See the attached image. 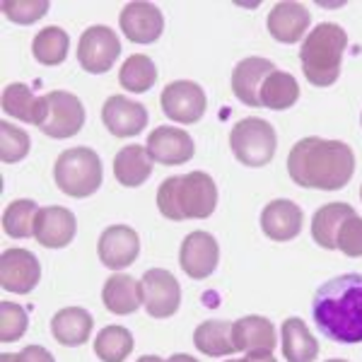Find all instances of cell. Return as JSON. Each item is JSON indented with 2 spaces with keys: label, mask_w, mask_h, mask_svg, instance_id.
Instances as JSON below:
<instances>
[{
  "label": "cell",
  "mask_w": 362,
  "mask_h": 362,
  "mask_svg": "<svg viewBox=\"0 0 362 362\" xmlns=\"http://www.w3.org/2000/svg\"><path fill=\"white\" fill-rule=\"evenodd\" d=\"M288 174L302 189L341 191L355 174V155L343 140L309 136L290 150Z\"/></svg>",
  "instance_id": "1"
},
{
  "label": "cell",
  "mask_w": 362,
  "mask_h": 362,
  "mask_svg": "<svg viewBox=\"0 0 362 362\" xmlns=\"http://www.w3.org/2000/svg\"><path fill=\"white\" fill-rule=\"evenodd\" d=\"M312 317L329 341L355 346L362 343V273H343L314 293Z\"/></svg>",
  "instance_id": "2"
},
{
  "label": "cell",
  "mask_w": 362,
  "mask_h": 362,
  "mask_svg": "<svg viewBox=\"0 0 362 362\" xmlns=\"http://www.w3.org/2000/svg\"><path fill=\"white\" fill-rule=\"evenodd\" d=\"M157 208L167 220H206L218 208V186L206 172L167 177L157 189Z\"/></svg>",
  "instance_id": "3"
},
{
  "label": "cell",
  "mask_w": 362,
  "mask_h": 362,
  "mask_svg": "<svg viewBox=\"0 0 362 362\" xmlns=\"http://www.w3.org/2000/svg\"><path fill=\"white\" fill-rule=\"evenodd\" d=\"M348 46L346 29L336 22H321L305 37L300 49V63L305 78L314 87H331L341 75L343 54Z\"/></svg>",
  "instance_id": "4"
},
{
  "label": "cell",
  "mask_w": 362,
  "mask_h": 362,
  "mask_svg": "<svg viewBox=\"0 0 362 362\" xmlns=\"http://www.w3.org/2000/svg\"><path fill=\"white\" fill-rule=\"evenodd\" d=\"M56 186L66 196L87 198L102 186L104 172L102 160L95 150L90 148H70L63 150L54 167Z\"/></svg>",
  "instance_id": "5"
},
{
  "label": "cell",
  "mask_w": 362,
  "mask_h": 362,
  "mask_svg": "<svg viewBox=\"0 0 362 362\" xmlns=\"http://www.w3.org/2000/svg\"><path fill=\"white\" fill-rule=\"evenodd\" d=\"M37 126L51 138H73L85 126V107L80 97L66 90H54L39 97Z\"/></svg>",
  "instance_id": "6"
},
{
  "label": "cell",
  "mask_w": 362,
  "mask_h": 362,
  "mask_svg": "<svg viewBox=\"0 0 362 362\" xmlns=\"http://www.w3.org/2000/svg\"><path fill=\"white\" fill-rule=\"evenodd\" d=\"M230 148L244 167H266L278 148V136L268 121L249 116L235 124L230 133Z\"/></svg>",
  "instance_id": "7"
},
{
  "label": "cell",
  "mask_w": 362,
  "mask_h": 362,
  "mask_svg": "<svg viewBox=\"0 0 362 362\" xmlns=\"http://www.w3.org/2000/svg\"><path fill=\"white\" fill-rule=\"evenodd\" d=\"M121 54V42L112 27L95 25L87 27L78 44V63L92 75L112 70Z\"/></svg>",
  "instance_id": "8"
},
{
  "label": "cell",
  "mask_w": 362,
  "mask_h": 362,
  "mask_svg": "<svg viewBox=\"0 0 362 362\" xmlns=\"http://www.w3.org/2000/svg\"><path fill=\"white\" fill-rule=\"evenodd\" d=\"M160 104L162 112L177 124H196L206 114L208 97L194 80H174L162 90Z\"/></svg>",
  "instance_id": "9"
},
{
  "label": "cell",
  "mask_w": 362,
  "mask_h": 362,
  "mask_svg": "<svg viewBox=\"0 0 362 362\" xmlns=\"http://www.w3.org/2000/svg\"><path fill=\"white\" fill-rule=\"evenodd\" d=\"M143 285V307L153 319H169L181 305L179 280L165 268H150L140 278Z\"/></svg>",
  "instance_id": "10"
},
{
  "label": "cell",
  "mask_w": 362,
  "mask_h": 362,
  "mask_svg": "<svg viewBox=\"0 0 362 362\" xmlns=\"http://www.w3.org/2000/svg\"><path fill=\"white\" fill-rule=\"evenodd\" d=\"M42 280L39 259L27 249H5L0 256V285L15 295H27Z\"/></svg>",
  "instance_id": "11"
},
{
  "label": "cell",
  "mask_w": 362,
  "mask_h": 362,
  "mask_svg": "<svg viewBox=\"0 0 362 362\" xmlns=\"http://www.w3.org/2000/svg\"><path fill=\"white\" fill-rule=\"evenodd\" d=\"M218 261H220V247H218V239L210 235V232H201V230L191 232L181 242L179 264L181 271L189 278L206 280L218 268Z\"/></svg>",
  "instance_id": "12"
},
{
  "label": "cell",
  "mask_w": 362,
  "mask_h": 362,
  "mask_svg": "<svg viewBox=\"0 0 362 362\" xmlns=\"http://www.w3.org/2000/svg\"><path fill=\"white\" fill-rule=\"evenodd\" d=\"M121 32L133 44H153L165 32V17H162L160 8L155 3H145V0H136L128 3L119 15Z\"/></svg>",
  "instance_id": "13"
},
{
  "label": "cell",
  "mask_w": 362,
  "mask_h": 362,
  "mask_svg": "<svg viewBox=\"0 0 362 362\" xmlns=\"http://www.w3.org/2000/svg\"><path fill=\"white\" fill-rule=\"evenodd\" d=\"M145 150L153 157V162H160V165H167V167H179V165H186V162L194 157L196 145H194V138L186 131H181V128L157 126L148 136Z\"/></svg>",
  "instance_id": "14"
},
{
  "label": "cell",
  "mask_w": 362,
  "mask_h": 362,
  "mask_svg": "<svg viewBox=\"0 0 362 362\" xmlns=\"http://www.w3.org/2000/svg\"><path fill=\"white\" fill-rule=\"evenodd\" d=\"M97 254H99V261H102L109 271H121V268L131 266L140 254L138 232L128 225L107 227L97 242Z\"/></svg>",
  "instance_id": "15"
},
{
  "label": "cell",
  "mask_w": 362,
  "mask_h": 362,
  "mask_svg": "<svg viewBox=\"0 0 362 362\" xmlns=\"http://www.w3.org/2000/svg\"><path fill=\"white\" fill-rule=\"evenodd\" d=\"M102 121L112 136L131 138L145 131V126H148V109L140 102H133V99L124 95H114L104 102Z\"/></svg>",
  "instance_id": "16"
},
{
  "label": "cell",
  "mask_w": 362,
  "mask_h": 362,
  "mask_svg": "<svg viewBox=\"0 0 362 362\" xmlns=\"http://www.w3.org/2000/svg\"><path fill=\"white\" fill-rule=\"evenodd\" d=\"M78 220L73 210L63 206H46L39 208L37 223H34V237L46 249H63L75 239Z\"/></svg>",
  "instance_id": "17"
},
{
  "label": "cell",
  "mask_w": 362,
  "mask_h": 362,
  "mask_svg": "<svg viewBox=\"0 0 362 362\" xmlns=\"http://www.w3.org/2000/svg\"><path fill=\"white\" fill-rule=\"evenodd\" d=\"M305 213L295 201L276 198L261 210V230L273 242H290L302 232Z\"/></svg>",
  "instance_id": "18"
},
{
  "label": "cell",
  "mask_w": 362,
  "mask_h": 362,
  "mask_svg": "<svg viewBox=\"0 0 362 362\" xmlns=\"http://www.w3.org/2000/svg\"><path fill=\"white\" fill-rule=\"evenodd\" d=\"M309 22H312V15L305 5L295 0H283L273 5V10L268 13V32L280 44H297L305 37Z\"/></svg>",
  "instance_id": "19"
},
{
  "label": "cell",
  "mask_w": 362,
  "mask_h": 362,
  "mask_svg": "<svg viewBox=\"0 0 362 362\" xmlns=\"http://www.w3.org/2000/svg\"><path fill=\"white\" fill-rule=\"evenodd\" d=\"M273 70H276V66L268 58L249 56L244 61H239L235 70H232V92H235V97L247 107H261V85Z\"/></svg>",
  "instance_id": "20"
},
{
  "label": "cell",
  "mask_w": 362,
  "mask_h": 362,
  "mask_svg": "<svg viewBox=\"0 0 362 362\" xmlns=\"http://www.w3.org/2000/svg\"><path fill=\"white\" fill-rule=\"evenodd\" d=\"M232 341L239 353H259V350L276 348V326L266 317L249 314L232 324Z\"/></svg>",
  "instance_id": "21"
},
{
  "label": "cell",
  "mask_w": 362,
  "mask_h": 362,
  "mask_svg": "<svg viewBox=\"0 0 362 362\" xmlns=\"http://www.w3.org/2000/svg\"><path fill=\"white\" fill-rule=\"evenodd\" d=\"M92 326H95V319H92V314L87 312V309L66 307V309H61V312H56L54 319H51V336H54L61 346L75 348L90 341Z\"/></svg>",
  "instance_id": "22"
},
{
  "label": "cell",
  "mask_w": 362,
  "mask_h": 362,
  "mask_svg": "<svg viewBox=\"0 0 362 362\" xmlns=\"http://www.w3.org/2000/svg\"><path fill=\"white\" fill-rule=\"evenodd\" d=\"M114 177L121 186L138 189L153 177V157L143 145H128L121 148L114 157Z\"/></svg>",
  "instance_id": "23"
},
{
  "label": "cell",
  "mask_w": 362,
  "mask_h": 362,
  "mask_svg": "<svg viewBox=\"0 0 362 362\" xmlns=\"http://www.w3.org/2000/svg\"><path fill=\"white\" fill-rule=\"evenodd\" d=\"M102 302L109 312L119 314V317L133 314L143 305V285L136 278L126 276V273H116V276H112L104 283Z\"/></svg>",
  "instance_id": "24"
},
{
  "label": "cell",
  "mask_w": 362,
  "mask_h": 362,
  "mask_svg": "<svg viewBox=\"0 0 362 362\" xmlns=\"http://www.w3.org/2000/svg\"><path fill=\"white\" fill-rule=\"evenodd\" d=\"M283 355L285 362H314L319 358V343L312 336L309 326L300 317H290L283 321Z\"/></svg>",
  "instance_id": "25"
},
{
  "label": "cell",
  "mask_w": 362,
  "mask_h": 362,
  "mask_svg": "<svg viewBox=\"0 0 362 362\" xmlns=\"http://www.w3.org/2000/svg\"><path fill=\"white\" fill-rule=\"evenodd\" d=\"M355 215V208L348 203H329V206H321L312 218V237L319 247L324 249H336L338 232H341L343 223Z\"/></svg>",
  "instance_id": "26"
},
{
  "label": "cell",
  "mask_w": 362,
  "mask_h": 362,
  "mask_svg": "<svg viewBox=\"0 0 362 362\" xmlns=\"http://www.w3.org/2000/svg\"><path fill=\"white\" fill-rule=\"evenodd\" d=\"M259 99L261 107L271 109V112H285V109L295 107L300 99V83L285 70H273L261 85Z\"/></svg>",
  "instance_id": "27"
},
{
  "label": "cell",
  "mask_w": 362,
  "mask_h": 362,
  "mask_svg": "<svg viewBox=\"0 0 362 362\" xmlns=\"http://www.w3.org/2000/svg\"><path fill=\"white\" fill-rule=\"evenodd\" d=\"M194 346L208 358H225V355L237 353L235 341H232V324L220 319L203 321L194 331Z\"/></svg>",
  "instance_id": "28"
},
{
  "label": "cell",
  "mask_w": 362,
  "mask_h": 362,
  "mask_svg": "<svg viewBox=\"0 0 362 362\" xmlns=\"http://www.w3.org/2000/svg\"><path fill=\"white\" fill-rule=\"evenodd\" d=\"M70 49V37L66 29L61 27H46L34 37L32 42V54L42 66H61L68 58Z\"/></svg>",
  "instance_id": "29"
},
{
  "label": "cell",
  "mask_w": 362,
  "mask_h": 362,
  "mask_svg": "<svg viewBox=\"0 0 362 362\" xmlns=\"http://www.w3.org/2000/svg\"><path fill=\"white\" fill-rule=\"evenodd\" d=\"M119 83L128 92H148L150 87L157 83V68L153 58L145 54H133L128 56L121 66Z\"/></svg>",
  "instance_id": "30"
},
{
  "label": "cell",
  "mask_w": 362,
  "mask_h": 362,
  "mask_svg": "<svg viewBox=\"0 0 362 362\" xmlns=\"http://www.w3.org/2000/svg\"><path fill=\"white\" fill-rule=\"evenodd\" d=\"M133 346L136 343L126 326H107L95 338V353L102 362H124Z\"/></svg>",
  "instance_id": "31"
},
{
  "label": "cell",
  "mask_w": 362,
  "mask_h": 362,
  "mask_svg": "<svg viewBox=\"0 0 362 362\" xmlns=\"http://www.w3.org/2000/svg\"><path fill=\"white\" fill-rule=\"evenodd\" d=\"M39 206L29 198L13 201L3 213V230L13 239H27L34 235V223H37Z\"/></svg>",
  "instance_id": "32"
},
{
  "label": "cell",
  "mask_w": 362,
  "mask_h": 362,
  "mask_svg": "<svg viewBox=\"0 0 362 362\" xmlns=\"http://www.w3.org/2000/svg\"><path fill=\"white\" fill-rule=\"evenodd\" d=\"M3 112L8 116L25 121V124L37 126V112H39V97L32 95V90L25 83H13L3 90Z\"/></svg>",
  "instance_id": "33"
},
{
  "label": "cell",
  "mask_w": 362,
  "mask_h": 362,
  "mask_svg": "<svg viewBox=\"0 0 362 362\" xmlns=\"http://www.w3.org/2000/svg\"><path fill=\"white\" fill-rule=\"evenodd\" d=\"M32 148V140L22 128L13 126L10 121L0 124V160L5 165H15V162L25 160Z\"/></svg>",
  "instance_id": "34"
},
{
  "label": "cell",
  "mask_w": 362,
  "mask_h": 362,
  "mask_svg": "<svg viewBox=\"0 0 362 362\" xmlns=\"http://www.w3.org/2000/svg\"><path fill=\"white\" fill-rule=\"evenodd\" d=\"M29 317L27 309L13 302H0V341L13 343L27 334Z\"/></svg>",
  "instance_id": "35"
},
{
  "label": "cell",
  "mask_w": 362,
  "mask_h": 362,
  "mask_svg": "<svg viewBox=\"0 0 362 362\" xmlns=\"http://www.w3.org/2000/svg\"><path fill=\"white\" fill-rule=\"evenodd\" d=\"M3 13L15 25H34L49 13V3L46 0H5Z\"/></svg>",
  "instance_id": "36"
},
{
  "label": "cell",
  "mask_w": 362,
  "mask_h": 362,
  "mask_svg": "<svg viewBox=\"0 0 362 362\" xmlns=\"http://www.w3.org/2000/svg\"><path fill=\"white\" fill-rule=\"evenodd\" d=\"M336 249H341L350 259H360L362 256V218L358 213L350 215L343 223L341 232H338Z\"/></svg>",
  "instance_id": "37"
},
{
  "label": "cell",
  "mask_w": 362,
  "mask_h": 362,
  "mask_svg": "<svg viewBox=\"0 0 362 362\" xmlns=\"http://www.w3.org/2000/svg\"><path fill=\"white\" fill-rule=\"evenodd\" d=\"M17 362H56V358L42 346H27L17 353Z\"/></svg>",
  "instance_id": "38"
},
{
  "label": "cell",
  "mask_w": 362,
  "mask_h": 362,
  "mask_svg": "<svg viewBox=\"0 0 362 362\" xmlns=\"http://www.w3.org/2000/svg\"><path fill=\"white\" fill-rule=\"evenodd\" d=\"M237 362H278V360L273 358L271 350H259V353H247V358Z\"/></svg>",
  "instance_id": "39"
},
{
  "label": "cell",
  "mask_w": 362,
  "mask_h": 362,
  "mask_svg": "<svg viewBox=\"0 0 362 362\" xmlns=\"http://www.w3.org/2000/svg\"><path fill=\"white\" fill-rule=\"evenodd\" d=\"M165 362H198L196 358H191V355H186V353H177V355H172L169 360Z\"/></svg>",
  "instance_id": "40"
},
{
  "label": "cell",
  "mask_w": 362,
  "mask_h": 362,
  "mask_svg": "<svg viewBox=\"0 0 362 362\" xmlns=\"http://www.w3.org/2000/svg\"><path fill=\"white\" fill-rule=\"evenodd\" d=\"M138 362H165V360H162L160 355H143Z\"/></svg>",
  "instance_id": "41"
},
{
  "label": "cell",
  "mask_w": 362,
  "mask_h": 362,
  "mask_svg": "<svg viewBox=\"0 0 362 362\" xmlns=\"http://www.w3.org/2000/svg\"><path fill=\"white\" fill-rule=\"evenodd\" d=\"M0 362H17V355H13V353H3V355H0Z\"/></svg>",
  "instance_id": "42"
},
{
  "label": "cell",
  "mask_w": 362,
  "mask_h": 362,
  "mask_svg": "<svg viewBox=\"0 0 362 362\" xmlns=\"http://www.w3.org/2000/svg\"><path fill=\"white\" fill-rule=\"evenodd\" d=\"M326 362H348V360H338V358H334V360H326Z\"/></svg>",
  "instance_id": "43"
},
{
  "label": "cell",
  "mask_w": 362,
  "mask_h": 362,
  "mask_svg": "<svg viewBox=\"0 0 362 362\" xmlns=\"http://www.w3.org/2000/svg\"><path fill=\"white\" fill-rule=\"evenodd\" d=\"M360 198H362V186H360Z\"/></svg>",
  "instance_id": "44"
},
{
  "label": "cell",
  "mask_w": 362,
  "mask_h": 362,
  "mask_svg": "<svg viewBox=\"0 0 362 362\" xmlns=\"http://www.w3.org/2000/svg\"><path fill=\"white\" fill-rule=\"evenodd\" d=\"M227 362H237V360H227Z\"/></svg>",
  "instance_id": "45"
},
{
  "label": "cell",
  "mask_w": 362,
  "mask_h": 362,
  "mask_svg": "<svg viewBox=\"0 0 362 362\" xmlns=\"http://www.w3.org/2000/svg\"><path fill=\"white\" fill-rule=\"evenodd\" d=\"M360 121H362V119H360Z\"/></svg>",
  "instance_id": "46"
}]
</instances>
